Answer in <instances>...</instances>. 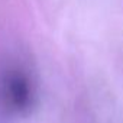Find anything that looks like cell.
Here are the masks:
<instances>
[{"label":"cell","instance_id":"obj_1","mask_svg":"<svg viewBox=\"0 0 123 123\" xmlns=\"http://www.w3.org/2000/svg\"><path fill=\"white\" fill-rule=\"evenodd\" d=\"M0 100L12 111H22L32 103V83L18 68L9 70L0 80Z\"/></svg>","mask_w":123,"mask_h":123}]
</instances>
